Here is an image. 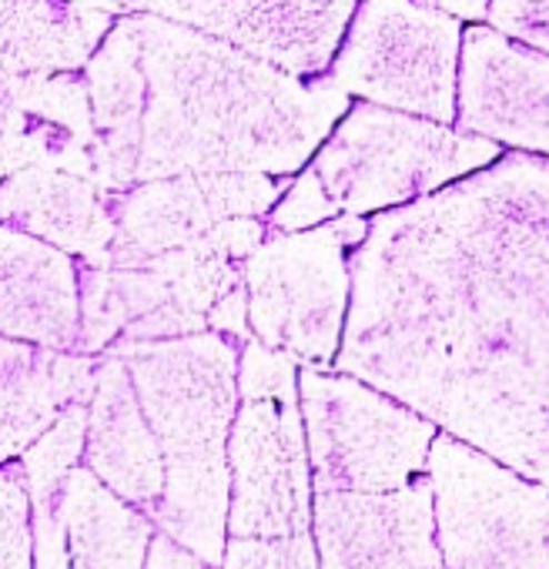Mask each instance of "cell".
I'll list each match as a JSON object with an SVG mask.
<instances>
[{
  "instance_id": "obj_1",
  "label": "cell",
  "mask_w": 549,
  "mask_h": 569,
  "mask_svg": "<svg viewBox=\"0 0 549 569\" xmlns=\"http://www.w3.org/2000/svg\"><path fill=\"white\" fill-rule=\"evenodd\" d=\"M336 369L549 486V161L499 154L379 214Z\"/></svg>"
},
{
  "instance_id": "obj_2",
  "label": "cell",
  "mask_w": 549,
  "mask_h": 569,
  "mask_svg": "<svg viewBox=\"0 0 549 569\" xmlns=\"http://www.w3.org/2000/svg\"><path fill=\"white\" fill-rule=\"evenodd\" d=\"M154 58L151 164L158 171L289 174L349 111V91L336 78L299 84L282 68L191 31L158 28Z\"/></svg>"
},
{
  "instance_id": "obj_3",
  "label": "cell",
  "mask_w": 549,
  "mask_h": 569,
  "mask_svg": "<svg viewBox=\"0 0 549 569\" xmlns=\"http://www.w3.org/2000/svg\"><path fill=\"white\" fill-rule=\"evenodd\" d=\"M134 376L164 459V492L154 516L204 566H221L231 496L234 352L218 336H198L154 349Z\"/></svg>"
},
{
  "instance_id": "obj_4",
  "label": "cell",
  "mask_w": 549,
  "mask_h": 569,
  "mask_svg": "<svg viewBox=\"0 0 549 569\" xmlns=\"http://www.w3.org/2000/svg\"><path fill=\"white\" fill-rule=\"evenodd\" d=\"M496 158V141L466 131L456 134L442 121L382 111L379 104L349 108L312 168L274 208V224L302 231L336 214L399 208Z\"/></svg>"
},
{
  "instance_id": "obj_5",
  "label": "cell",
  "mask_w": 549,
  "mask_h": 569,
  "mask_svg": "<svg viewBox=\"0 0 549 569\" xmlns=\"http://www.w3.org/2000/svg\"><path fill=\"white\" fill-rule=\"evenodd\" d=\"M241 409L228 439V536L312 532V462L296 359L251 342L241 359Z\"/></svg>"
},
{
  "instance_id": "obj_6",
  "label": "cell",
  "mask_w": 549,
  "mask_h": 569,
  "mask_svg": "<svg viewBox=\"0 0 549 569\" xmlns=\"http://www.w3.org/2000/svg\"><path fill=\"white\" fill-rule=\"evenodd\" d=\"M426 476L446 569H549V486L449 432L432 439Z\"/></svg>"
},
{
  "instance_id": "obj_7",
  "label": "cell",
  "mask_w": 549,
  "mask_h": 569,
  "mask_svg": "<svg viewBox=\"0 0 549 569\" xmlns=\"http://www.w3.org/2000/svg\"><path fill=\"white\" fill-rule=\"evenodd\" d=\"M366 234V218L342 214L248 251V319L261 346L319 369L336 359L352 299L346 251Z\"/></svg>"
},
{
  "instance_id": "obj_8",
  "label": "cell",
  "mask_w": 549,
  "mask_h": 569,
  "mask_svg": "<svg viewBox=\"0 0 549 569\" xmlns=\"http://www.w3.org/2000/svg\"><path fill=\"white\" fill-rule=\"evenodd\" d=\"M312 486L392 492L429 459L436 422L356 376L306 366L299 376Z\"/></svg>"
},
{
  "instance_id": "obj_9",
  "label": "cell",
  "mask_w": 549,
  "mask_h": 569,
  "mask_svg": "<svg viewBox=\"0 0 549 569\" xmlns=\"http://www.w3.org/2000/svg\"><path fill=\"white\" fill-rule=\"evenodd\" d=\"M459 18L426 0H366L332 78L379 108L432 121L459 114Z\"/></svg>"
},
{
  "instance_id": "obj_10",
  "label": "cell",
  "mask_w": 549,
  "mask_h": 569,
  "mask_svg": "<svg viewBox=\"0 0 549 569\" xmlns=\"http://www.w3.org/2000/svg\"><path fill=\"white\" fill-rule=\"evenodd\" d=\"M319 569H446L429 476L392 492L316 489Z\"/></svg>"
},
{
  "instance_id": "obj_11",
  "label": "cell",
  "mask_w": 549,
  "mask_h": 569,
  "mask_svg": "<svg viewBox=\"0 0 549 569\" xmlns=\"http://www.w3.org/2000/svg\"><path fill=\"white\" fill-rule=\"evenodd\" d=\"M459 128L549 158V54L476 28L462 44Z\"/></svg>"
},
{
  "instance_id": "obj_12",
  "label": "cell",
  "mask_w": 549,
  "mask_h": 569,
  "mask_svg": "<svg viewBox=\"0 0 549 569\" xmlns=\"http://www.w3.org/2000/svg\"><path fill=\"white\" fill-rule=\"evenodd\" d=\"M161 8L289 74H322L359 0H161Z\"/></svg>"
},
{
  "instance_id": "obj_13",
  "label": "cell",
  "mask_w": 549,
  "mask_h": 569,
  "mask_svg": "<svg viewBox=\"0 0 549 569\" xmlns=\"http://www.w3.org/2000/svg\"><path fill=\"white\" fill-rule=\"evenodd\" d=\"M68 556L74 569H144L151 526L128 499L108 492L94 472H68Z\"/></svg>"
},
{
  "instance_id": "obj_14",
  "label": "cell",
  "mask_w": 549,
  "mask_h": 569,
  "mask_svg": "<svg viewBox=\"0 0 549 569\" xmlns=\"http://www.w3.org/2000/svg\"><path fill=\"white\" fill-rule=\"evenodd\" d=\"M91 472L108 482L111 492L134 506H158L164 492V459L158 436L148 432L131 389H104L101 409L91 422L88 446Z\"/></svg>"
},
{
  "instance_id": "obj_15",
  "label": "cell",
  "mask_w": 549,
  "mask_h": 569,
  "mask_svg": "<svg viewBox=\"0 0 549 569\" xmlns=\"http://www.w3.org/2000/svg\"><path fill=\"white\" fill-rule=\"evenodd\" d=\"M221 569H319V546L312 532L274 536V539H241L224 542Z\"/></svg>"
},
{
  "instance_id": "obj_16",
  "label": "cell",
  "mask_w": 549,
  "mask_h": 569,
  "mask_svg": "<svg viewBox=\"0 0 549 569\" xmlns=\"http://www.w3.org/2000/svg\"><path fill=\"white\" fill-rule=\"evenodd\" d=\"M489 21L506 38L549 54V0H492Z\"/></svg>"
},
{
  "instance_id": "obj_17",
  "label": "cell",
  "mask_w": 549,
  "mask_h": 569,
  "mask_svg": "<svg viewBox=\"0 0 549 569\" xmlns=\"http://www.w3.org/2000/svg\"><path fill=\"white\" fill-rule=\"evenodd\" d=\"M144 569H201V559L191 549H184L181 542H174L168 532H161L148 546Z\"/></svg>"
},
{
  "instance_id": "obj_18",
  "label": "cell",
  "mask_w": 549,
  "mask_h": 569,
  "mask_svg": "<svg viewBox=\"0 0 549 569\" xmlns=\"http://www.w3.org/2000/svg\"><path fill=\"white\" fill-rule=\"evenodd\" d=\"M426 4H432L452 18H462V21H482V18H489L492 0H426Z\"/></svg>"
}]
</instances>
